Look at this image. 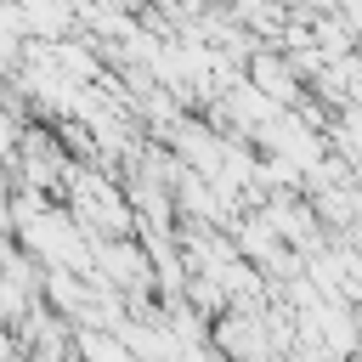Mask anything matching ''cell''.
Masks as SVG:
<instances>
[{"instance_id":"6da1fadb","label":"cell","mask_w":362,"mask_h":362,"mask_svg":"<svg viewBox=\"0 0 362 362\" xmlns=\"http://www.w3.org/2000/svg\"><path fill=\"white\" fill-rule=\"evenodd\" d=\"M249 79H255V90H266L277 107H294V102H300V79H294L277 57H266V51L249 57Z\"/></svg>"}]
</instances>
